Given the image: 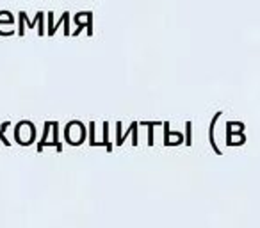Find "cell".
I'll return each mask as SVG.
<instances>
[{
    "mask_svg": "<svg viewBox=\"0 0 260 228\" xmlns=\"http://www.w3.org/2000/svg\"><path fill=\"white\" fill-rule=\"evenodd\" d=\"M52 130V121H47L45 123V132H43V139L37 143V152H41L43 150V145H45V139H47V134Z\"/></svg>",
    "mask_w": 260,
    "mask_h": 228,
    "instance_id": "obj_5",
    "label": "cell"
},
{
    "mask_svg": "<svg viewBox=\"0 0 260 228\" xmlns=\"http://www.w3.org/2000/svg\"><path fill=\"white\" fill-rule=\"evenodd\" d=\"M104 146H107V152H112V145L109 143V123H104Z\"/></svg>",
    "mask_w": 260,
    "mask_h": 228,
    "instance_id": "obj_6",
    "label": "cell"
},
{
    "mask_svg": "<svg viewBox=\"0 0 260 228\" xmlns=\"http://www.w3.org/2000/svg\"><path fill=\"white\" fill-rule=\"evenodd\" d=\"M52 132H54V146L57 152H63V146L59 143V123L57 121H52Z\"/></svg>",
    "mask_w": 260,
    "mask_h": 228,
    "instance_id": "obj_4",
    "label": "cell"
},
{
    "mask_svg": "<svg viewBox=\"0 0 260 228\" xmlns=\"http://www.w3.org/2000/svg\"><path fill=\"white\" fill-rule=\"evenodd\" d=\"M143 127H148V145L153 146L155 145V141H153V127L155 125H162V123H155V121H141Z\"/></svg>",
    "mask_w": 260,
    "mask_h": 228,
    "instance_id": "obj_3",
    "label": "cell"
},
{
    "mask_svg": "<svg viewBox=\"0 0 260 228\" xmlns=\"http://www.w3.org/2000/svg\"><path fill=\"white\" fill-rule=\"evenodd\" d=\"M64 135L70 145L77 146L86 139V127L80 121H70L64 129Z\"/></svg>",
    "mask_w": 260,
    "mask_h": 228,
    "instance_id": "obj_1",
    "label": "cell"
},
{
    "mask_svg": "<svg viewBox=\"0 0 260 228\" xmlns=\"http://www.w3.org/2000/svg\"><path fill=\"white\" fill-rule=\"evenodd\" d=\"M96 139H94V123H89V145L94 146Z\"/></svg>",
    "mask_w": 260,
    "mask_h": 228,
    "instance_id": "obj_9",
    "label": "cell"
},
{
    "mask_svg": "<svg viewBox=\"0 0 260 228\" xmlns=\"http://www.w3.org/2000/svg\"><path fill=\"white\" fill-rule=\"evenodd\" d=\"M75 21H77V25H82V21L86 23V29H88V34L91 36L93 34V13L91 11H82V13H78L75 16Z\"/></svg>",
    "mask_w": 260,
    "mask_h": 228,
    "instance_id": "obj_2",
    "label": "cell"
},
{
    "mask_svg": "<svg viewBox=\"0 0 260 228\" xmlns=\"http://www.w3.org/2000/svg\"><path fill=\"white\" fill-rule=\"evenodd\" d=\"M48 15V34L50 36H54V32H56V29H54V13H47Z\"/></svg>",
    "mask_w": 260,
    "mask_h": 228,
    "instance_id": "obj_8",
    "label": "cell"
},
{
    "mask_svg": "<svg viewBox=\"0 0 260 228\" xmlns=\"http://www.w3.org/2000/svg\"><path fill=\"white\" fill-rule=\"evenodd\" d=\"M116 145H123V134H121V123H116Z\"/></svg>",
    "mask_w": 260,
    "mask_h": 228,
    "instance_id": "obj_7",
    "label": "cell"
}]
</instances>
